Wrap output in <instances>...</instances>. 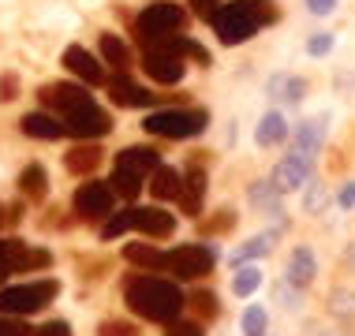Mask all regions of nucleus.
I'll use <instances>...</instances> for the list:
<instances>
[{
  "label": "nucleus",
  "mask_w": 355,
  "mask_h": 336,
  "mask_svg": "<svg viewBox=\"0 0 355 336\" xmlns=\"http://www.w3.org/2000/svg\"><path fill=\"white\" fill-rule=\"evenodd\" d=\"M123 299L128 306L146 321H176L187 306V295L180 281H161V276H150V273H139V276H128L123 281Z\"/></svg>",
  "instance_id": "obj_1"
},
{
  "label": "nucleus",
  "mask_w": 355,
  "mask_h": 336,
  "mask_svg": "<svg viewBox=\"0 0 355 336\" xmlns=\"http://www.w3.org/2000/svg\"><path fill=\"white\" fill-rule=\"evenodd\" d=\"M273 19H277V8L270 0H232V4H220L209 23H214V30L225 45H243Z\"/></svg>",
  "instance_id": "obj_2"
},
{
  "label": "nucleus",
  "mask_w": 355,
  "mask_h": 336,
  "mask_svg": "<svg viewBox=\"0 0 355 336\" xmlns=\"http://www.w3.org/2000/svg\"><path fill=\"white\" fill-rule=\"evenodd\" d=\"M60 292V284L53 276L45 281H31V284H4L0 288V314L8 318H23V314H37L42 306H49Z\"/></svg>",
  "instance_id": "obj_3"
},
{
  "label": "nucleus",
  "mask_w": 355,
  "mask_h": 336,
  "mask_svg": "<svg viewBox=\"0 0 355 336\" xmlns=\"http://www.w3.org/2000/svg\"><path fill=\"white\" fill-rule=\"evenodd\" d=\"M209 123L206 109H165V112H150L142 120V131L157 134V139H195L202 134Z\"/></svg>",
  "instance_id": "obj_4"
},
{
  "label": "nucleus",
  "mask_w": 355,
  "mask_h": 336,
  "mask_svg": "<svg viewBox=\"0 0 355 336\" xmlns=\"http://www.w3.org/2000/svg\"><path fill=\"white\" fill-rule=\"evenodd\" d=\"M184 26H187V12L180 4H150L135 19V34L142 45L157 42V37H168V34H180Z\"/></svg>",
  "instance_id": "obj_5"
},
{
  "label": "nucleus",
  "mask_w": 355,
  "mask_h": 336,
  "mask_svg": "<svg viewBox=\"0 0 355 336\" xmlns=\"http://www.w3.org/2000/svg\"><path fill=\"white\" fill-rule=\"evenodd\" d=\"M217 262V247L214 243H184L176 247V251H168V265L165 273H172L176 281H198V276H206L209 269Z\"/></svg>",
  "instance_id": "obj_6"
},
{
  "label": "nucleus",
  "mask_w": 355,
  "mask_h": 336,
  "mask_svg": "<svg viewBox=\"0 0 355 336\" xmlns=\"http://www.w3.org/2000/svg\"><path fill=\"white\" fill-rule=\"evenodd\" d=\"M311 176H314V157H306V153L292 150L288 157H281V165L273 168V179H270V184L281 191V195H292V191H300V187L311 184Z\"/></svg>",
  "instance_id": "obj_7"
},
{
  "label": "nucleus",
  "mask_w": 355,
  "mask_h": 336,
  "mask_svg": "<svg viewBox=\"0 0 355 336\" xmlns=\"http://www.w3.org/2000/svg\"><path fill=\"white\" fill-rule=\"evenodd\" d=\"M64 131L75 134V139H83V142H98L112 131V120H109V112H101L98 105L90 101V105H83V109H75L71 116H64Z\"/></svg>",
  "instance_id": "obj_8"
},
{
  "label": "nucleus",
  "mask_w": 355,
  "mask_h": 336,
  "mask_svg": "<svg viewBox=\"0 0 355 336\" xmlns=\"http://www.w3.org/2000/svg\"><path fill=\"white\" fill-rule=\"evenodd\" d=\"M112 206H116V195H112L109 184L90 176V184H83L75 191V213L83 220H98V217H112Z\"/></svg>",
  "instance_id": "obj_9"
},
{
  "label": "nucleus",
  "mask_w": 355,
  "mask_h": 336,
  "mask_svg": "<svg viewBox=\"0 0 355 336\" xmlns=\"http://www.w3.org/2000/svg\"><path fill=\"white\" fill-rule=\"evenodd\" d=\"M42 105L45 109H53L56 116H71L75 109H83V105H90V90L79 82H49V86H42Z\"/></svg>",
  "instance_id": "obj_10"
},
{
  "label": "nucleus",
  "mask_w": 355,
  "mask_h": 336,
  "mask_svg": "<svg viewBox=\"0 0 355 336\" xmlns=\"http://www.w3.org/2000/svg\"><path fill=\"white\" fill-rule=\"evenodd\" d=\"M142 71H146L153 82L172 86V82H184L187 64H184V56H176V53H165V49H146V56H142Z\"/></svg>",
  "instance_id": "obj_11"
},
{
  "label": "nucleus",
  "mask_w": 355,
  "mask_h": 336,
  "mask_svg": "<svg viewBox=\"0 0 355 336\" xmlns=\"http://www.w3.org/2000/svg\"><path fill=\"white\" fill-rule=\"evenodd\" d=\"M314 276H318V258H314L311 247H295L292 254H288V265H284V281L292 288H311Z\"/></svg>",
  "instance_id": "obj_12"
},
{
  "label": "nucleus",
  "mask_w": 355,
  "mask_h": 336,
  "mask_svg": "<svg viewBox=\"0 0 355 336\" xmlns=\"http://www.w3.org/2000/svg\"><path fill=\"white\" fill-rule=\"evenodd\" d=\"M135 232L150 236V239H168L176 232V217L157 209V206H142V209L135 206Z\"/></svg>",
  "instance_id": "obj_13"
},
{
  "label": "nucleus",
  "mask_w": 355,
  "mask_h": 336,
  "mask_svg": "<svg viewBox=\"0 0 355 336\" xmlns=\"http://www.w3.org/2000/svg\"><path fill=\"white\" fill-rule=\"evenodd\" d=\"M64 64H68V71L79 75L83 82H90V86H101L105 82V67L98 64V56H94L90 49H83V45H68Z\"/></svg>",
  "instance_id": "obj_14"
},
{
  "label": "nucleus",
  "mask_w": 355,
  "mask_h": 336,
  "mask_svg": "<svg viewBox=\"0 0 355 336\" xmlns=\"http://www.w3.org/2000/svg\"><path fill=\"white\" fill-rule=\"evenodd\" d=\"M109 98H112V105H120V109H146V105H153V94L146 86L131 82L128 75H116V79L109 82Z\"/></svg>",
  "instance_id": "obj_15"
},
{
  "label": "nucleus",
  "mask_w": 355,
  "mask_h": 336,
  "mask_svg": "<svg viewBox=\"0 0 355 336\" xmlns=\"http://www.w3.org/2000/svg\"><path fill=\"white\" fill-rule=\"evenodd\" d=\"M157 165H161V153L150 150V146H128V150L116 153V168L131 172V176H139V179H146Z\"/></svg>",
  "instance_id": "obj_16"
},
{
  "label": "nucleus",
  "mask_w": 355,
  "mask_h": 336,
  "mask_svg": "<svg viewBox=\"0 0 355 336\" xmlns=\"http://www.w3.org/2000/svg\"><path fill=\"white\" fill-rule=\"evenodd\" d=\"M202 195H206V172L202 168H191L187 176H184V184H180V209H184L187 217H198L202 213Z\"/></svg>",
  "instance_id": "obj_17"
},
{
  "label": "nucleus",
  "mask_w": 355,
  "mask_h": 336,
  "mask_svg": "<svg viewBox=\"0 0 355 336\" xmlns=\"http://www.w3.org/2000/svg\"><path fill=\"white\" fill-rule=\"evenodd\" d=\"M23 134L26 139H42V142H56V139H64V123H60V116H49V112H26L23 120Z\"/></svg>",
  "instance_id": "obj_18"
},
{
  "label": "nucleus",
  "mask_w": 355,
  "mask_h": 336,
  "mask_svg": "<svg viewBox=\"0 0 355 336\" xmlns=\"http://www.w3.org/2000/svg\"><path fill=\"white\" fill-rule=\"evenodd\" d=\"M123 258L131 265L146 269V273H165V265H168V251H157L153 243H128L123 247Z\"/></svg>",
  "instance_id": "obj_19"
},
{
  "label": "nucleus",
  "mask_w": 355,
  "mask_h": 336,
  "mask_svg": "<svg viewBox=\"0 0 355 336\" xmlns=\"http://www.w3.org/2000/svg\"><path fill=\"white\" fill-rule=\"evenodd\" d=\"M325 146V116H314V120H303L295 127V150L306 153V157H318Z\"/></svg>",
  "instance_id": "obj_20"
},
{
  "label": "nucleus",
  "mask_w": 355,
  "mask_h": 336,
  "mask_svg": "<svg viewBox=\"0 0 355 336\" xmlns=\"http://www.w3.org/2000/svg\"><path fill=\"white\" fill-rule=\"evenodd\" d=\"M284 139H288V120L281 116V112H266V116L258 120V127H254V142L262 150H270V146H281Z\"/></svg>",
  "instance_id": "obj_21"
},
{
  "label": "nucleus",
  "mask_w": 355,
  "mask_h": 336,
  "mask_svg": "<svg viewBox=\"0 0 355 336\" xmlns=\"http://www.w3.org/2000/svg\"><path fill=\"white\" fill-rule=\"evenodd\" d=\"M23 254H26L23 239H0V288L23 269Z\"/></svg>",
  "instance_id": "obj_22"
},
{
  "label": "nucleus",
  "mask_w": 355,
  "mask_h": 336,
  "mask_svg": "<svg viewBox=\"0 0 355 336\" xmlns=\"http://www.w3.org/2000/svg\"><path fill=\"white\" fill-rule=\"evenodd\" d=\"M19 195L31 198V202H42L45 195H49V176H45L42 165H26L23 172H19Z\"/></svg>",
  "instance_id": "obj_23"
},
{
  "label": "nucleus",
  "mask_w": 355,
  "mask_h": 336,
  "mask_svg": "<svg viewBox=\"0 0 355 336\" xmlns=\"http://www.w3.org/2000/svg\"><path fill=\"white\" fill-rule=\"evenodd\" d=\"M180 184H184V176H180L176 168H168V165H157L150 172V195L153 198H176L180 195Z\"/></svg>",
  "instance_id": "obj_24"
},
{
  "label": "nucleus",
  "mask_w": 355,
  "mask_h": 336,
  "mask_svg": "<svg viewBox=\"0 0 355 336\" xmlns=\"http://www.w3.org/2000/svg\"><path fill=\"white\" fill-rule=\"evenodd\" d=\"M64 165H68V172H75V176H94V168L101 165V150L94 146V142H83V146H75L68 157H64Z\"/></svg>",
  "instance_id": "obj_25"
},
{
  "label": "nucleus",
  "mask_w": 355,
  "mask_h": 336,
  "mask_svg": "<svg viewBox=\"0 0 355 336\" xmlns=\"http://www.w3.org/2000/svg\"><path fill=\"white\" fill-rule=\"evenodd\" d=\"M303 94H306V82L300 75H273L270 79V98L284 101V105H300Z\"/></svg>",
  "instance_id": "obj_26"
},
{
  "label": "nucleus",
  "mask_w": 355,
  "mask_h": 336,
  "mask_svg": "<svg viewBox=\"0 0 355 336\" xmlns=\"http://www.w3.org/2000/svg\"><path fill=\"white\" fill-rule=\"evenodd\" d=\"M247 198H251L254 209H262V213H270V217H281V191H277L270 179H258V184H251Z\"/></svg>",
  "instance_id": "obj_27"
},
{
  "label": "nucleus",
  "mask_w": 355,
  "mask_h": 336,
  "mask_svg": "<svg viewBox=\"0 0 355 336\" xmlns=\"http://www.w3.org/2000/svg\"><path fill=\"white\" fill-rule=\"evenodd\" d=\"M273 243H277V232H262V236H254V239H247L243 247L232 254V265H247V262H258V258H266L273 251Z\"/></svg>",
  "instance_id": "obj_28"
},
{
  "label": "nucleus",
  "mask_w": 355,
  "mask_h": 336,
  "mask_svg": "<svg viewBox=\"0 0 355 336\" xmlns=\"http://www.w3.org/2000/svg\"><path fill=\"white\" fill-rule=\"evenodd\" d=\"M258 288H262V269L258 265H236V276H232V292L239 295V299H247V295H254Z\"/></svg>",
  "instance_id": "obj_29"
},
{
  "label": "nucleus",
  "mask_w": 355,
  "mask_h": 336,
  "mask_svg": "<svg viewBox=\"0 0 355 336\" xmlns=\"http://www.w3.org/2000/svg\"><path fill=\"white\" fill-rule=\"evenodd\" d=\"M101 56H105V60H109L112 67H116L120 75L128 71V64H131V49L120 42L116 34H101Z\"/></svg>",
  "instance_id": "obj_30"
},
{
  "label": "nucleus",
  "mask_w": 355,
  "mask_h": 336,
  "mask_svg": "<svg viewBox=\"0 0 355 336\" xmlns=\"http://www.w3.org/2000/svg\"><path fill=\"white\" fill-rule=\"evenodd\" d=\"M109 187H112V195H120L123 202H135V198L142 195V179L131 176V172H123V168H112Z\"/></svg>",
  "instance_id": "obj_31"
},
{
  "label": "nucleus",
  "mask_w": 355,
  "mask_h": 336,
  "mask_svg": "<svg viewBox=\"0 0 355 336\" xmlns=\"http://www.w3.org/2000/svg\"><path fill=\"white\" fill-rule=\"evenodd\" d=\"M131 228H135V209H120V213H112L105 220L101 239H120L123 232H131Z\"/></svg>",
  "instance_id": "obj_32"
},
{
  "label": "nucleus",
  "mask_w": 355,
  "mask_h": 336,
  "mask_svg": "<svg viewBox=\"0 0 355 336\" xmlns=\"http://www.w3.org/2000/svg\"><path fill=\"white\" fill-rule=\"evenodd\" d=\"M270 333V314L266 306H247L243 310V336H266Z\"/></svg>",
  "instance_id": "obj_33"
},
{
  "label": "nucleus",
  "mask_w": 355,
  "mask_h": 336,
  "mask_svg": "<svg viewBox=\"0 0 355 336\" xmlns=\"http://www.w3.org/2000/svg\"><path fill=\"white\" fill-rule=\"evenodd\" d=\"M329 310L337 314V318H355V292L337 288V292L329 295Z\"/></svg>",
  "instance_id": "obj_34"
},
{
  "label": "nucleus",
  "mask_w": 355,
  "mask_h": 336,
  "mask_svg": "<svg viewBox=\"0 0 355 336\" xmlns=\"http://www.w3.org/2000/svg\"><path fill=\"white\" fill-rule=\"evenodd\" d=\"M191 306L198 310V318H217L220 314V303H217L214 292H195L191 295Z\"/></svg>",
  "instance_id": "obj_35"
},
{
  "label": "nucleus",
  "mask_w": 355,
  "mask_h": 336,
  "mask_svg": "<svg viewBox=\"0 0 355 336\" xmlns=\"http://www.w3.org/2000/svg\"><path fill=\"white\" fill-rule=\"evenodd\" d=\"M232 224H236V213H232V209H220V217L206 220V224H202V232H206V236H220V232H228Z\"/></svg>",
  "instance_id": "obj_36"
},
{
  "label": "nucleus",
  "mask_w": 355,
  "mask_h": 336,
  "mask_svg": "<svg viewBox=\"0 0 355 336\" xmlns=\"http://www.w3.org/2000/svg\"><path fill=\"white\" fill-rule=\"evenodd\" d=\"M165 336H206V333H202V325H198V321L176 318V321H168V325H165Z\"/></svg>",
  "instance_id": "obj_37"
},
{
  "label": "nucleus",
  "mask_w": 355,
  "mask_h": 336,
  "mask_svg": "<svg viewBox=\"0 0 355 336\" xmlns=\"http://www.w3.org/2000/svg\"><path fill=\"white\" fill-rule=\"evenodd\" d=\"M98 336H139V329H135L131 321H116V318H109V321H101Z\"/></svg>",
  "instance_id": "obj_38"
},
{
  "label": "nucleus",
  "mask_w": 355,
  "mask_h": 336,
  "mask_svg": "<svg viewBox=\"0 0 355 336\" xmlns=\"http://www.w3.org/2000/svg\"><path fill=\"white\" fill-rule=\"evenodd\" d=\"M49 251H31V247H26V254H23V269H19V273H31V269H49Z\"/></svg>",
  "instance_id": "obj_39"
},
{
  "label": "nucleus",
  "mask_w": 355,
  "mask_h": 336,
  "mask_svg": "<svg viewBox=\"0 0 355 336\" xmlns=\"http://www.w3.org/2000/svg\"><path fill=\"white\" fill-rule=\"evenodd\" d=\"M325 187L322 184H311V191H306V198H303V206H306V213H322V206H325Z\"/></svg>",
  "instance_id": "obj_40"
},
{
  "label": "nucleus",
  "mask_w": 355,
  "mask_h": 336,
  "mask_svg": "<svg viewBox=\"0 0 355 336\" xmlns=\"http://www.w3.org/2000/svg\"><path fill=\"white\" fill-rule=\"evenodd\" d=\"M31 336H71V325L64 321V318H53V321L37 325V329H34Z\"/></svg>",
  "instance_id": "obj_41"
},
{
  "label": "nucleus",
  "mask_w": 355,
  "mask_h": 336,
  "mask_svg": "<svg viewBox=\"0 0 355 336\" xmlns=\"http://www.w3.org/2000/svg\"><path fill=\"white\" fill-rule=\"evenodd\" d=\"M333 42H337L333 34H314L311 42H306V53H311V56H325V53H333Z\"/></svg>",
  "instance_id": "obj_42"
},
{
  "label": "nucleus",
  "mask_w": 355,
  "mask_h": 336,
  "mask_svg": "<svg viewBox=\"0 0 355 336\" xmlns=\"http://www.w3.org/2000/svg\"><path fill=\"white\" fill-rule=\"evenodd\" d=\"M34 329H26L19 318H8V314H0V336H31Z\"/></svg>",
  "instance_id": "obj_43"
},
{
  "label": "nucleus",
  "mask_w": 355,
  "mask_h": 336,
  "mask_svg": "<svg viewBox=\"0 0 355 336\" xmlns=\"http://www.w3.org/2000/svg\"><path fill=\"white\" fill-rule=\"evenodd\" d=\"M277 299H281V306H288V310H295V306H300V288H292V284H281L277 288Z\"/></svg>",
  "instance_id": "obj_44"
},
{
  "label": "nucleus",
  "mask_w": 355,
  "mask_h": 336,
  "mask_svg": "<svg viewBox=\"0 0 355 336\" xmlns=\"http://www.w3.org/2000/svg\"><path fill=\"white\" fill-rule=\"evenodd\" d=\"M191 4H195V15H198V19H206V23H209V19L217 15V8L225 4V0H191Z\"/></svg>",
  "instance_id": "obj_45"
},
{
  "label": "nucleus",
  "mask_w": 355,
  "mask_h": 336,
  "mask_svg": "<svg viewBox=\"0 0 355 336\" xmlns=\"http://www.w3.org/2000/svg\"><path fill=\"white\" fill-rule=\"evenodd\" d=\"M19 98V79L15 75H4L0 79V101H15Z\"/></svg>",
  "instance_id": "obj_46"
},
{
  "label": "nucleus",
  "mask_w": 355,
  "mask_h": 336,
  "mask_svg": "<svg viewBox=\"0 0 355 336\" xmlns=\"http://www.w3.org/2000/svg\"><path fill=\"white\" fill-rule=\"evenodd\" d=\"M337 8V0H306V12L311 15H329Z\"/></svg>",
  "instance_id": "obj_47"
},
{
  "label": "nucleus",
  "mask_w": 355,
  "mask_h": 336,
  "mask_svg": "<svg viewBox=\"0 0 355 336\" xmlns=\"http://www.w3.org/2000/svg\"><path fill=\"white\" fill-rule=\"evenodd\" d=\"M337 202H340L344 209H355V179H352V184H344V187H340Z\"/></svg>",
  "instance_id": "obj_48"
},
{
  "label": "nucleus",
  "mask_w": 355,
  "mask_h": 336,
  "mask_svg": "<svg viewBox=\"0 0 355 336\" xmlns=\"http://www.w3.org/2000/svg\"><path fill=\"white\" fill-rule=\"evenodd\" d=\"M344 262H348V265L355 269V239H352V243H348V254H344Z\"/></svg>",
  "instance_id": "obj_49"
},
{
  "label": "nucleus",
  "mask_w": 355,
  "mask_h": 336,
  "mask_svg": "<svg viewBox=\"0 0 355 336\" xmlns=\"http://www.w3.org/2000/svg\"><path fill=\"white\" fill-rule=\"evenodd\" d=\"M322 336H340V333H322Z\"/></svg>",
  "instance_id": "obj_50"
}]
</instances>
